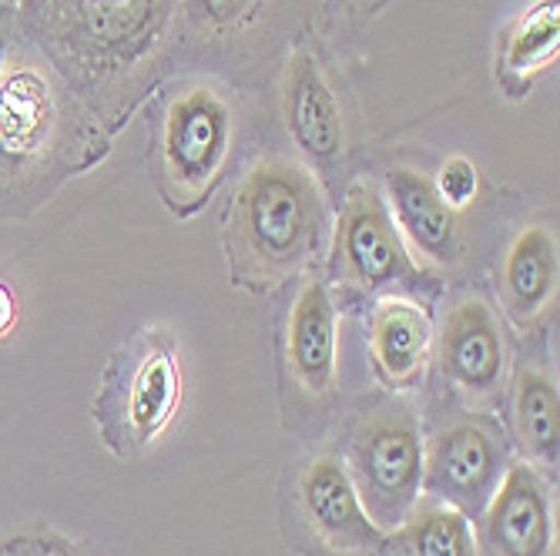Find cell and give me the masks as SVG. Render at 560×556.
Segmentation results:
<instances>
[{"label": "cell", "instance_id": "1", "mask_svg": "<svg viewBox=\"0 0 560 556\" xmlns=\"http://www.w3.org/2000/svg\"><path fill=\"white\" fill-rule=\"evenodd\" d=\"M18 24L84 108L115 128L162 64L175 0H21Z\"/></svg>", "mask_w": 560, "mask_h": 556}, {"label": "cell", "instance_id": "2", "mask_svg": "<svg viewBox=\"0 0 560 556\" xmlns=\"http://www.w3.org/2000/svg\"><path fill=\"white\" fill-rule=\"evenodd\" d=\"M108 141L84 100L31 47L0 74V218H24L105 158Z\"/></svg>", "mask_w": 560, "mask_h": 556}, {"label": "cell", "instance_id": "3", "mask_svg": "<svg viewBox=\"0 0 560 556\" xmlns=\"http://www.w3.org/2000/svg\"><path fill=\"white\" fill-rule=\"evenodd\" d=\"M329 241L316 175L292 158H262L238 181L225 212V259L235 285L269 292L310 269Z\"/></svg>", "mask_w": 560, "mask_h": 556}, {"label": "cell", "instance_id": "4", "mask_svg": "<svg viewBox=\"0 0 560 556\" xmlns=\"http://www.w3.org/2000/svg\"><path fill=\"white\" fill-rule=\"evenodd\" d=\"M178 406V345L165 329H141L105 366L94 395V423L115 457H135L172 426Z\"/></svg>", "mask_w": 560, "mask_h": 556}, {"label": "cell", "instance_id": "5", "mask_svg": "<svg viewBox=\"0 0 560 556\" xmlns=\"http://www.w3.org/2000/svg\"><path fill=\"white\" fill-rule=\"evenodd\" d=\"M235 138L232 100L206 81L178 87L162 115L155 185L165 205L188 218L219 188Z\"/></svg>", "mask_w": 560, "mask_h": 556}, {"label": "cell", "instance_id": "6", "mask_svg": "<svg viewBox=\"0 0 560 556\" xmlns=\"http://www.w3.org/2000/svg\"><path fill=\"white\" fill-rule=\"evenodd\" d=\"M346 473L366 517L396 530L423 496V436L417 416L396 399L370 406L349 436Z\"/></svg>", "mask_w": 560, "mask_h": 556}, {"label": "cell", "instance_id": "7", "mask_svg": "<svg viewBox=\"0 0 560 556\" xmlns=\"http://www.w3.org/2000/svg\"><path fill=\"white\" fill-rule=\"evenodd\" d=\"M329 282L342 298L360 301L383 292H413L423 269L406 248L376 185H352L329 235Z\"/></svg>", "mask_w": 560, "mask_h": 556}, {"label": "cell", "instance_id": "8", "mask_svg": "<svg viewBox=\"0 0 560 556\" xmlns=\"http://www.w3.org/2000/svg\"><path fill=\"white\" fill-rule=\"evenodd\" d=\"M506 463V442L487 413H460L423 442V496L477 513L493 496Z\"/></svg>", "mask_w": 560, "mask_h": 556}, {"label": "cell", "instance_id": "9", "mask_svg": "<svg viewBox=\"0 0 560 556\" xmlns=\"http://www.w3.org/2000/svg\"><path fill=\"white\" fill-rule=\"evenodd\" d=\"M436 363L446 386L460 399L474 406L493 402L506 376V335L493 306L477 295L456 298L440 326Z\"/></svg>", "mask_w": 560, "mask_h": 556}, {"label": "cell", "instance_id": "10", "mask_svg": "<svg viewBox=\"0 0 560 556\" xmlns=\"http://www.w3.org/2000/svg\"><path fill=\"white\" fill-rule=\"evenodd\" d=\"M299 513L313 540L332 556H383L386 533L366 517L346 466L319 457L299 476Z\"/></svg>", "mask_w": 560, "mask_h": 556}, {"label": "cell", "instance_id": "11", "mask_svg": "<svg viewBox=\"0 0 560 556\" xmlns=\"http://www.w3.org/2000/svg\"><path fill=\"white\" fill-rule=\"evenodd\" d=\"M550 486L530 463L506 466L487 499L477 543L487 556H557Z\"/></svg>", "mask_w": 560, "mask_h": 556}, {"label": "cell", "instance_id": "12", "mask_svg": "<svg viewBox=\"0 0 560 556\" xmlns=\"http://www.w3.org/2000/svg\"><path fill=\"white\" fill-rule=\"evenodd\" d=\"M370 356L389 389H413L433 356L436 329L420 301L406 295H383L366 326Z\"/></svg>", "mask_w": 560, "mask_h": 556}, {"label": "cell", "instance_id": "13", "mask_svg": "<svg viewBox=\"0 0 560 556\" xmlns=\"http://www.w3.org/2000/svg\"><path fill=\"white\" fill-rule=\"evenodd\" d=\"M285 363L292 379L326 395L336 382V298L326 279H305L285 319Z\"/></svg>", "mask_w": 560, "mask_h": 556}, {"label": "cell", "instance_id": "14", "mask_svg": "<svg viewBox=\"0 0 560 556\" xmlns=\"http://www.w3.org/2000/svg\"><path fill=\"white\" fill-rule=\"evenodd\" d=\"M386 209L406 241L417 248L427 262L450 265L460 256V235H456V212L440 198L436 185L417 168L386 171Z\"/></svg>", "mask_w": 560, "mask_h": 556}, {"label": "cell", "instance_id": "15", "mask_svg": "<svg viewBox=\"0 0 560 556\" xmlns=\"http://www.w3.org/2000/svg\"><path fill=\"white\" fill-rule=\"evenodd\" d=\"M282 115L292 141L313 162H332L342 147V115L329 78L310 50H295L282 81Z\"/></svg>", "mask_w": 560, "mask_h": 556}, {"label": "cell", "instance_id": "16", "mask_svg": "<svg viewBox=\"0 0 560 556\" xmlns=\"http://www.w3.org/2000/svg\"><path fill=\"white\" fill-rule=\"evenodd\" d=\"M557 298V238L547 225L524 228L503 251L500 301L521 329L534 326Z\"/></svg>", "mask_w": 560, "mask_h": 556}, {"label": "cell", "instance_id": "17", "mask_svg": "<svg viewBox=\"0 0 560 556\" xmlns=\"http://www.w3.org/2000/svg\"><path fill=\"white\" fill-rule=\"evenodd\" d=\"M560 0H537L500 34L497 81L511 97H527L534 78L557 61Z\"/></svg>", "mask_w": 560, "mask_h": 556}, {"label": "cell", "instance_id": "18", "mask_svg": "<svg viewBox=\"0 0 560 556\" xmlns=\"http://www.w3.org/2000/svg\"><path fill=\"white\" fill-rule=\"evenodd\" d=\"M383 556H480V543L470 513L420 496L410 517L386 533Z\"/></svg>", "mask_w": 560, "mask_h": 556}, {"label": "cell", "instance_id": "19", "mask_svg": "<svg viewBox=\"0 0 560 556\" xmlns=\"http://www.w3.org/2000/svg\"><path fill=\"white\" fill-rule=\"evenodd\" d=\"M514 429L527 449L530 466H557L560 442V399L557 386L540 369H524L514 382Z\"/></svg>", "mask_w": 560, "mask_h": 556}, {"label": "cell", "instance_id": "20", "mask_svg": "<svg viewBox=\"0 0 560 556\" xmlns=\"http://www.w3.org/2000/svg\"><path fill=\"white\" fill-rule=\"evenodd\" d=\"M269 0H175V17L198 37H235L259 21Z\"/></svg>", "mask_w": 560, "mask_h": 556}, {"label": "cell", "instance_id": "21", "mask_svg": "<svg viewBox=\"0 0 560 556\" xmlns=\"http://www.w3.org/2000/svg\"><path fill=\"white\" fill-rule=\"evenodd\" d=\"M440 198L446 201V205L456 212V209H467L470 201L477 198L480 191V175H477V165L464 155H453L443 162L440 168V181H433Z\"/></svg>", "mask_w": 560, "mask_h": 556}, {"label": "cell", "instance_id": "22", "mask_svg": "<svg viewBox=\"0 0 560 556\" xmlns=\"http://www.w3.org/2000/svg\"><path fill=\"white\" fill-rule=\"evenodd\" d=\"M0 556H91V553L55 533H21L0 543Z\"/></svg>", "mask_w": 560, "mask_h": 556}, {"label": "cell", "instance_id": "23", "mask_svg": "<svg viewBox=\"0 0 560 556\" xmlns=\"http://www.w3.org/2000/svg\"><path fill=\"white\" fill-rule=\"evenodd\" d=\"M14 27H18V14H14V8L0 4V74H4V64H8V47H11Z\"/></svg>", "mask_w": 560, "mask_h": 556}, {"label": "cell", "instance_id": "24", "mask_svg": "<svg viewBox=\"0 0 560 556\" xmlns=\"http://www.w3.org/2000/svg\"><path fill=\"white\" fill-rule=\"evenodd\" d=\"M18 322V301L8 285H0V335H8Z\"/></svg>", "mask_w": 560, "mask_h": 556}, {"label": "cell", "instance_id": "25", "mask_svg": "<svg viewBox=\"0 0 560 556\" xmlns=\"http://www.w3.org/2000/svg\"><path fill=\"white\" fill-rule=\"evenodd\" d=\"M0 4H8V8H14V4H21V0H0Z\"/></svg>", "mask_w": 560, "mask_h": 556}]
</instances>
